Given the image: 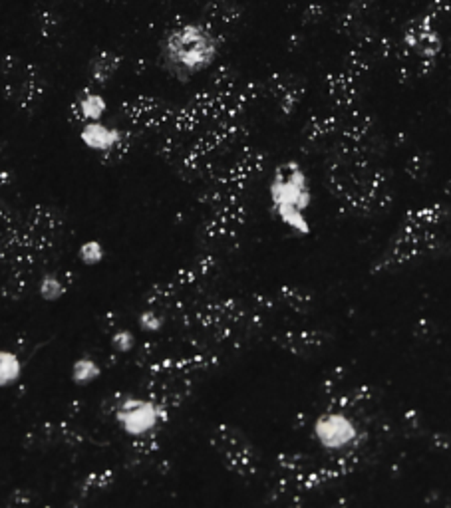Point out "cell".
<instances>
[{
	"instance_id": "6da1fadb",
	"label": "cell",
	"mask_w": 451,
	"mask_h": 508,
	"mask_svg": "<svg viewBox=\"0 0 451 508\" xmlns=\"http://www.w3.org/2000/svg\"><path fill=\"white\" fill-rule=\"evenodd\" d=\"M215 56L217 40L201 26H183L171 32L163 44V58L167 70L183 81L197 72L209 68Z\"/></svg>"
},
{
	"instance_id": "7a4b0ae2",
	"label": "cell",
	"mask_w": 451,
	"mask_h": 508,
	"mask_svg": "<svg viewBox=\"0 0 451 508\" xmlns=\"http://www.w3.org/2000/svg\"><path fill=\"white\" fill-rule=\"evenodd\" d=\"M269 190H271V201H273L274 208L289 205L307 211L312 201L307 175L296 161H289L276 169Z\"/></svg>"
},
{
	"instance_id": "3957f363",
	"label": "cell",
	"mask_w": 451,
	"mask_h": 508,
	"mask_svg": "<svg viewBox=\"0 0 451 508\" xmlns=\"http://www.w3.org/2000/svg\"><path fill=\"white\" fill-rule=\"evenodd\" d=\"M115 417H117V423L128 435L142 437L145 433H149L151 429H155V425L160 423V407L151 401H145V399L126 397L117 405Z\"/></svg>"
},
{
	"instance_id": "277c9868",
	"label": "cell",
	"mask_w": 451,
	"mask_h": 508,
	"mask_svg": "<svg viewBox=\"0 0 451 508\" xmlns=\"http://www.w3.org/2000/svg\"><path fill=\"white\" fill-rule=\"evenodd\" d=\"M358 435L354 421L344 413H324L314 421V437L324 449L338 451L352 443Z\"/></svg>"
},
{
	"instance_id": "5b68a950",
	"label": "cell",
	"mask_w": 451,
	"mask_h": 508,
	"mask_svg": "<svg viewBox=\"0 0 451 508\" xmlns=\"http://www.w3.org/2000/svg\"><path fill=\"white\" fill-rule=\"evenodd\" d=\"M119 137H122V133L117 129L97 124V121L88 124L80 133V139L84 141V145L94 149V151H110L119 143Z\"/></svg>"
},
{
	"instance_id": "8992f818",
	"label": "cell",
	"mask_w": 451,
	"mask_h": 508,
	"mask_svg": "<svg viewBox=\"0 0 451 508\" xmlns=\"http://www.w3.org/2000/svg\"><path fill=\"white\" fill-rule=\"evenodd\" d=\"M22 364L17 353L8 349H0V387H8L20 380Z\"/></svg>"
},
{
	"instance_id": "52a82bcc",
	"label": "cell",
	"mask_w": 451,
	"mask_h": 508,
	"mask_svg": "<svg viewBox=\"0 0 451 508\" xmlns=\"http://www.w3.org/2000/svg\"><path fill=\"white\" fill-rule=\"evenodd\" d=\"M274 211L280 217V221L285 222V224H289L290 228H294L296 233H300V235H308L310 233V224H308L307 217H305V211L289 205L276 206Z\"/></svg>"
},
{
	"instance_id": "ba28073f",
	"label": "cell",
	"mask_w": 451,
	"mask_h": 508,
	"mask_svg": "<svg viewBox=\"0 0 451 508\" xmlns=\"http://www.w3.org/2000/svg\"><path fill=\"white\" fill-rule=\"evenodd\" d=\"M99 365L94 362V360H90V358H80L74 367H72V380L74 383H78V385H88V383H92L94 380L99 378Z\"/></svg>"
},
{
	"instance_id": "9c48e42d",
	"label": "cell",
	"mask_w": 451,
	"mask_h": 508,
	"mask_svg": "<svg viewBox=\"0 0 451 508\" xmlns=\"http://www.w3.org/2000/svg\"><path fill=\"white\" fill-rule=\"evenodd\" d=\"M117 63H119L117 56L104 52V54H99L96 60L92 62V76H94V79H97V81H106L108 78H112V74L115 72Z\"/></svg>"
},
{
	"instance_id": "30bf717a",
	"label": "cell",
	"mask_w": 451,
	"mask_h": 508,
	"mask_svg": "<svg viewBox=\"0 0 451 508\" xmlns=\"http://www.w3.org/2000/svg\"><path fill=\"white\" fill-rule=\"evenodd\" d=\"M80 111L86 119H90V121H97V119L104 115V111H106V101H104V97H102V95H97V94L84 95V97L80 99Z\"/></svg>"
},
{
	"instance_id": "8fae6325",
	"label": "cell",
	"mask_w": 451,
	"mask_h": 508,
	"mask_svg": "<svg viewBox=\"0 0 451 508\" xmlns=\"http://www.w3.org/2000/svg\"><path fill=\"white\" fill-rule=\"evenodd\" d=\"M64 290H66L64 284H62L56 276H52V274H50V276H44L42 282H40V296L48 302L62 298Z\"/></svg>"
},
{
	"instance_id": "7c38bea8",
	"label": "cell",
	"mask_w": 451,
	"mask_h": 508,
	"mask_svg": "<svg viewBox=\"0 0 451 508\" xmlns=\"http://www.w3.org/2000/svg\"><path fill=\"white\" fill-rule=\"evenodd\" d=\"M104 258V248L97 240H88L80 246V260L88 266H94L97 262H102Z\"/></svg>"
},
{
	"instance_id": "4fadbf2b",
	"label": "cell",
	"mask_w": 451,
	"mask_h": 508,
	"mask_svg": "<svg viewBox=\"0 0 451 508\" xmlns=\"http://www.w3.org/2000/svg\"><path fill=\"white\" fill-rule=\"evenodd\" d=\"M140 328L144 332H160L163 328V318L153 310H147L140 316Z\"/></svg>"
},
{
	"instance_id": "5bb4252c",
	"label": "cell",
	"mask_w": 451,
	"mask_h": 508,
	"mask_svg": "<svg viewBox=\"0 0 451 508\" xmlns=\"http://www.w3.org/2000/svg\"><path fill=\"white\" fill-rule=\"evenodd\" d=\"M112 346L117 351H122V353H126L129 349L135 346V338H133V333L128 332V330H119V332H115L112 335Z\"/></svg>"
}]
</instances>
